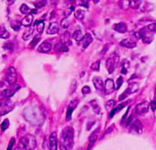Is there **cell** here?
Listing matches in <instances>:
<instances>
[{"instance_id": "obj_1", "label": "cell", "mask_w": 156, "mask_h": 150, "mask_svg": "<svg viewBox=\"0 0 156 150\" xmlns=\"http://www.w3.org/2000/svg\"><path fill=\"white\" fill-rule=\"evenodd\" d=\"M74 130L71 127H66L61 132V144L64 147L70 149L73 145Z\"/></svg>"}, {"instance_id": "obj_2", "label": "cell", "mask_w": 156, "mask_h": 150, "mask_svg": "<svg viewBox=\"0 0 156 150\" xmlns=\"http://www.w3.org/2000/svg\"><path fill=\"white\" fill-rule=\"evenodd\" d=\"M18 145L21 149L34 150L37 147V141L33 135L27 134L19 139Z\"/></svg>"}, {"instance_id": "obj_3", "label": "cell", "mask_w": 156, "mask_h": 150, "mask_svg": "<svg viewBox=\"0 0 156 150\" xmlns=\"http://www.w3.org/2000/svg\"><path fill=\"white\" fill-rule=\"evenodd\" d=\"M119 64V56L116 53H113L109 56L106 61V67L109 73H112Z\"/></svg>"}, {"instance_id": "obj_4", "label": "cell", "mask_w": 156, "mask_h": 150, "mask_svg": "<svg viewBox=\"0 0 156 150\" xmlns=\"http://www.w3.org/2000/svg\"><path fill=\"white\" fill-rule=\"evenodd\" d=\"M18 74L16 68L14 67H10L7 69L5 72V81L9 85L12 86L17 82Z\"/></svg>"}, {"instance_id": "obj_5", "label": "cell", "mask_w": 156, "mask_h": 150, "mask_svg": "<svg viewBox=\"0 0 156 150\" xmlns=\"http://www.w3.org/2000/svg\"><path fill=\"white\" fill-rule=\"evenodd\" d=\"M13 107H14V104L10 100L3 102L0 101V115L3 116V115L7 114L8 112L12 110Z\"/></svg>"}, {"instance_id": "obj_6", "label": "cell", "mask_w": 156, "mask_h": 150, "mask_svg": "<svg viewBox=\"0 0 156 150\" xmlns=\"http://www.w3.org/2000/svg\"><path fill=\"white\" fill-rule=\"evenodd\" d=\"M139 37L143 40V41L147 44H149L153 40V34H151V32H150L148 29L146 28V27L142 28L140 31H139Z\"/></svg>"}, {"instance_id": "obj_7", "label": "cell", "mask_w": 156, "mask_h": 150, "mask_svg": "<svg viewBox=\"0 0 156 150\" xmlns=\"http://www.w3.org/2000/svg\"><path fill=\"white\" fill-rule=\"evenodd\" d=\"M150 104L148 101H142L140 103L136 105V112L138 115L142 116V115L145 114L148 112Z\"/></svg>"}, {"instance_id": "obj_8", "label": "cell", "mask_w": 156, "mask_h": 150, "mask_svg": "<svg viewBox=\"0 0 156 150\" xmlns=\"http://www.w3.org/2000/svg\"><path fill=\"white\" fill-rule=\"evenodd\" d=\"M130 131L134 132L137 134H142L143 133V125L139 120H136L132 123L130 127Z\"/></svg>"}, {"instance_id": "obj_9", "label": "cell", "mask_w": 156, "mask_h": 150, "mask_svg": "<svg viewBox=\"0 0 156 150\" xmlns=\"http://www.w3.org/2000/svg\"><path fill=\"white\" fill-rule=\"evenodd\" d=\"M115 84H114L113 80L110 78L106 79L104 82V91L106 95H109L115 91Z\"/></svg>"}, {"instance_id": "obj_10", "label": "cell", "mask_w": 156, "mask_h": 150, "mask_svg": "<svg viewBox=\"0 0 156 150\" xmlns=\"http://www.w3.org/2000/svg\"><path fill=\"white\" fill-rule=\"evenodd\" d=\"M49 150H58V135L53 132L49 137Z\"/></svg>"}, {"instance_id": "obj_11", "label": "cell", "mask_w": 156, "mask_h": 150, "mask_svg": "<svg viewBox=\"0 0 156 150\" xmlns=\"http://www.w3.org/2000/svg\"><path fill=\"white\" fill-rule=\"evenodd\" d=\"M79 103V100L78 99H74V100H71L70 103V104L68 105V107H67V120H70L72 116V112H73L75 109H76V106Z\"/></svg>"}, {"instance_id": "obj_12", "label": "cell", "mask_w": 156, "mask_h": 150, "mask_svg": "<svg viewBox=\"0 0 156 150\" xmlns=\"http://www.w3.org/2000/svg\"><path fill=\"white\" fill-rule=\"evenodd\" d=\"M19 88H20V86H19V85H16V84L12 85V88H7L1 97H7V98H8V97H11L12 96H13L15 94H16V92L19 89Z\"/></svg>"}, {"instance_id": "obj_13", "label": "cell", "mask_w": 156, "mask_h": 150, "mask_svg": "<svg viewBox=\"0 0 156 150\" xmlns=\"http://www.w3.org/2000/svg\"><path fill=\"white\" fill-rule=\"evenodd\" d=\"M93 84L94 85V88L98 91H102L104 88V82L100 76H95L93 78Z\"/></svg>"}, {"instance_id": "obj_14", "label": "cell", "mask_w": 156, "mask_h": 150, "mask_svg": "<svg viewBox=\"0 0 156 150\" xmlns=\"http://www.w3.org/2000/svg\"><path fill=\"white\" fill-rule=\"evenodd\" d=\"M52 49V45L48 41H44L37 48V51L41 53H48Z\"/></svg>"}, {"instance_id": "obj_15", "label": "cell", "mask_w": 156, "mask_h": 150, "mask_svg": "<svg viewBox=\"0 0 156 150\" xmlns=\"http://www.w3.org/2000/svg\"><path fill=\"white\" fill-rule=\"evenodd\" d=\"M59 28L60 27L58 22H51V23H50V25H48V28L46 32H47L48 34H58V31H59Z\"/></svg>"}, {"instance_id": "obj_16", "label": "cell", "mask_w": 156, "mask_h": 150, "mask_svg": "<svg viewBox=\"0 0 156 150\" xmlns=\"http://www.w3.org/2000/svg\"><path fill=\"white\" fill-rule=\"evenodd\" d=\"M119 45L122 47L127 48H134L136 47V42L130 38H125L119 42Z\"/></svg>"}, {"instance_id": "obj_17", "label": "cell", "mask_w": 156, "mask_h": 150, "mask_svg": "<svg viewBox=\"0 0 156 150\" xmlns=\"http://www.w3.org/2000/svg\"><path fill=\"white\" fill-rule=\"evenodd\" d=\"M112 28L115 30V31L119 33H126L128 30L127 28V25H126L124 22H119V23L115 24V25L112 26Z\"/></svg>"}, {"instance_id": "obj_18", "label": "cell", "mask_w": 156, "mask_h": 150, "mask_svg": "<svg viewBox=\"0 0 156 150\" xmlns=\"http://www.w3.org/2000/svg\"><path fill=\"white\" fill-rule=\"evenodd\" d=\"M93 36L90 33H87L83 37L82 42H83V48H87L91 43L93 42Z\"/></svg>"}, {"instance_id": "obj_19", "label": "cell", "mask_w": 156, "mask_h": 150, "mask_svg": "<svg viewBox=\"0 0 156 150\" xmlns=\"http://www.w3.org/2000/svg\"><path fill=\"white\" fill-rule=\"evenodd\" d=\"M139 89V84L137 82H131L129 84L128 88H127V91L126 92L127 94H134V93L137 92Z\"/></svg>"}, {"instance_id": "obj_20", "label": "cell", "mask_w": 156, "mask_h": 150, "mask_svg": "<svg viewBox=\"0 0 156 150\" xmlns=\"http://www.w3.org/2000/svg\"><path fill=\"white\" fill-rule=\"evenodd\" d=\"M83 37H84V34H83V31H82L81 30H76V31H73V34H72V38H73L75 41H78V42H79V41H82Z\"/></svg>"}, {"instance_id": "obj_21", "label": "cell", "mask_w": 156, "mask_h": 150, "mask_svg": "<svg viewBox=\"0 0 156 150\" xmlns=\"http://www.w3.org/2000/svg\"><path fill=\"white\" fill-rule=\"evenodd\" d=\"M33 20H34V16H33L32 14H28L22 20L21 23H22V25L25 27H28L29 25H31V24L32 23Z\"/></svg>"}, {"instance_id": "obj_22", "label": "cell", "mask_w": 156, "mask_h": 150, "mask_svg": "<svg viewBox=\"0 0 156 150\" xmlns=\"http://www.w3.org/2000/svg\"><path fill=\"white\" fill-rule=\"evenodd\" d=\"M100 127H98L97 130H95L92 133H91L90 136V145L91 144V145H93L94 143H95L96 141L97 140L99 136V133H100Z\"/></svg>"}, {"instance_id": "obj_23", "label": "cell", "mask_w": 156, "mask_h": 150, "mask_svg": "<svg viewBox=\"0 0 156 150\" xmlns=\"http://www.w3.org/2000/svg\"><path fill=\"white\" fill-rule=\"evenodd\" d=\"M130 67V63L128 60H122L121 62V73L122 74H126L128 72L129 68Z\"/></svg>"}, {"instance_id": "obj_24", "label": "cell", "mask_w": 156, "mask_h": 150, "mask_svg": "<svg viewBox=\"0 0 156 150\" xmlns=\"http://www.w3.org/2000/svg\"><path fill=\"white\" fill-rule=\"evenodd\" d=\"M55 50L58 52H67L69 51L68 47L62 42H59L55 45Z\"/></svg>"}, {"instance_id": "obj_25", "label": "cell", "mask_w": 156, "mask_h": 150, "mask_svg": "<svg viewBox=\"0 0 156 150\" xmlns=\"http://www.w3.org/2000/svg\"><path fill=\"white\" fill-rule=\"evenodd\" d=\"M71 37L72 35H70V33L68 31H66L61 36V42H62L63 44L66 45L67 46V44H71V42H70V38H71Z\"/></svg>"}, {"instance_id": "obj_26", "label": "cell", "mask_w": 156, "mask_h": 150, "mask_svg": "<svg viewBox=\"0 0 156 150\" xmlns=\"http://www.w3.org/2000/svg\"><path fill=\"white\" fill-rule=\"evenodd\" d=\"M33 34H34V28H29L27 30H25V32L23 33V35H22V38H23L25 41H28L32 37Z\"/></svg>"}, {"instance_id": "obj_27", "label": "cell", "mask_w": 156, "mask_h": 150, "mask_svg": "<svg viewBox=\"0 0 156 150\" xmlns=\"http://www.w3.org/2000/svg\"><path fill=\"white\" fill-rule=\"evenodd\" d=\"M34 27L36 28L37 33L41 34L43 32L44 28V23L43 21H36L34 23Z\"/></svg>"}, {"instance_id": "obj_28", "label": "cell", "mask_w": 156, "mask_h": 150, "mask_svg": "<svg viewBox=\"0 0 156 150\" xmlns=\"http://www.w3.org/2000/svg\"><path fill=\"white\" fill-rule=\"evenodd\" d=\"M10 37V34L8 30L4 26H0V38L2 39H8Z\"/></svg>"}, {"instance_id": "obj_29", "label": "cell", "mask_w": 156, "mask_h": 150, "mask_svg": "<svg viewBox=\"0 0 156 150\" xmlns=\"http://www.w3.org/2000/svg\"><path fill=\"white\" fill-rule=\"evenodd\" d=\"M74 16L75 17H76V19H78V20H83L85 18V11L84 10L81 9H76V11H75Z\"/></svg>"}, {"instance_id": "obj_30", "label": "cell", "mask_w": 156, "mask_h": 150, "mask_svg": "<svg viewBox=\"0 0 156 150\" xmlns=\"http://www.w3.org/2000/svg\"><path fill=\"white\" fill-rule=\"evenodd\" d=\"M142 4V1L139 0H131L129 1V7L133 9H138Z\"/></svg>"}, {"instance_id": "obj_31", "label": "cell", "mask_w": 156, "mask_h": 150, "mask_svg": "<svg viewBox=\"0 0 156 150\" xmlns=\"http://www.w3.org/2000/svg\"><path fill=\"white\" fill-rule=\"evenodd\" d=\"M91 106H92V109L95 113L99 114L100 112V107L99 106L98 103L96 100H92L91 101Z\"/></svg>"}, {"instance_id": "obj_32", "label": "cell", "mask_w": 156, "mask_h": 150, "mask_svg": "<svg viewBox=\"0 0 156 150\" xmlns=\"http://www.w3.org/2000/svg\"><path fill=\"white\" fill-rule=\"evenodd\" d=\"M76 88H77V83H76V80L75 79H73L71 81V84L70 85V88H69V94H72L76 91Z\"/></svg>"}, {"instance_id": "obj_33", "label": "cell", "mask_w": 156, "mask_h": 150, "mask_svg": "<svg viewBox=\"0 0 156 150\" xmlns=\"http://www.w3.org/2000/svg\"><path fill=\"white\" fill-rule=\"evenodd\" d=\"M10 25H11L12 28L14 31H18L20 30L22 23L19 22H18V21H12V22H11V23H10Z\"/></svg>"}, {"instance_id": "obj_34", "label": "cell", "mask_w": 156, "mask_h": 150, "mask_svg": "<svg viewBox=\"0 0 156 150\" xmlns=\"http://www.w3.org/2000/svg\"><path fill=\"white\" fill-rule=\"evenodd\" d=\"M19 9H20L21 13L24 15H28V13L31 12V9H30L26 4H22V5H21Z\"/></svg>"}, {"instance_id": "obj_35", "label": "cell", "mask_w": 156, "mask_h": 150, "mask_svg": "<svg viewBox=\"0 0 156 150\" xmlns=\"http://www.w3.org/2000/svg\"><path fill=\"white\" fill-rule=\"evenodd\" d=\"M114 106H115V101L113 100H108L106 103V104H105V106H106V109L107 111L112 110L113 109Z\"/></svg>"}, {"instance_id": "obj_36", "label": "cell", "mask_w": 156, "mask_h": 150, "mask_svg": "<svg viewBox=\"0 0 156 150\" xmlns=\"http://www.w3.org/2000/svg\"><path fill=\"white\" fill-rule=\"evenodd\" d=\"M69 25H70V22H69V20L67 18H64V19L61 20V26L62 28H64V29H67V28L69 27Z\"/></svg>"}, {"instance_id": "obj_37", "label": "cell", "mask_w": 156, "mask_h": 150, "mask_svg": "<svg viewBox=\"0 0 156 150\" xmlns=\"http://www.w3.org/2000/svg\"><path fill=\"white\" fill-rule=\"evenodd\" d=\"M119 5H120V7L122 9L126 10L129 7V1H127V0L121 1V2H119Z\"/></svg>"}, {"instance_id": "obj_38", "label": "cell", "mask_w": 156, "mask_h": 150, "mask_svg": "<svg viewBox=\"0 0 156 150\" xmlns=\"http://www.w3.org/2000/svg\"><path fill=\"white\" fill-rule=\"evenodd\" d=\"M9 125H10L9 120L8 119H5V120L2 123V124H1V129H2V131L6 130L7 129L9 128Z\"/></svg>"}, {"instance_id": "obj_39", "label": "cell", "mask_w": 156, "mask_h": 150, "mask_svg": "<svg viewBox=\"0 0 156 150\" xmlns=\"http://www.w3.org/2000/svg\"><path fill=\"white\" fill-rule=\"evenodd\" d=\"M146 28L151 33H156V23L149 24L148 26H146Z\"/></svg>"}, {"instance_id": "obj_40", "label": "cell", "mask_w": 156, "mask_h": 150, "mask_svg": "<svg viewBox=\"0 0 156 150\" xmlns=\"http://www.w3.org/2000/svg\"><path fill=\"white\" fill-rule=\"evenodd\" d=\"M100 61H97L95 62H94L91 65L90 68L92 70H100Z\"/></svg>"}, {"instance_id": "obj_41", "label": "cell", "mask_w": 156, "mask_h": 150, "mask_svg": "<svg viewBox=\"0 0 156 150\" xmlns=\"http://www.w3.org/2000/svg\"><path fill=\"white\" fill-rule=\"evenodd\" d=\"M122 83H123V78H122V77H118V79L116 80V88H115V89L119 90L121 88V86H122Z\"/></svg>"}, {"instance_id": "obj_42", "label": "cell", "mask_w": 156, "mask_h": 150, "mask_svg": "<svg viewBox=\"0 0 156 150\" xmlns=\"http://www.w3.org/2000/svg\"><path fill=\"white\" fill-rule=\"evenodd\" d=\"M40 39H41V34H37V35L33 38V41H31V45H32L33 46H35L37 44V42L40 41Z\"/></svg>"}, {"instance_id": "obj_43", "label": "cell", "mask_w": 156, "mask_h": 150, "mask_svg": "<svg viewBox=\"0 0 156 150\" xmlns=\"http://www.w3.org/2000/svg\"><path fill=\"white\" fill-rule=\"evenodd\" d=\"M90 88L88 86H84L83 87V88H82L81 90V92L82 94H84V95H87V94H89L90 93Z\"/></svg>"}, {"instance_id": "obj_44", "label": "cell", "mask_w": 156, "mask_h": 150, "mask_svg": "<svg viewBox=\"0 0 156 150\" xmlns=\"http://www.w3.org/2000/svg\"><path fill=\"white\" fill-rule=\"evenodd\" d=\"M46 2H47L46 1H40V2H37V3L34 4V6H35L37 9L43 8V7L46 5Z\"/></svg>"}, {"instance_id": "obj_45", "label": "cell", "mask_w": 156, "mask_h": 150, "mask_svg": "<svg viewBox=\"0 0 156 150\" xmlns=\"http://www.w3.org/2000/svg\"><path fill=\"white\" fill-rule=\"evenodd\" d=\"M15 142H16V139H15V138H12V139L9 142V144L8 148H7V150H12L13 146H14L15 145Z\"/></svg>"}, {"instance_id": "obj_46", "label": "cell", "mask_w": 156, "mask_h": 150, "mask_svg": "<svg viewBox=\"0 0 156 150\" xmlns=\"http://www.w3.org/2000/svg\"><path fill=\"white\" fill-rule=\"evenodd\" d=\"M4 48L11 50V49L12 48V45L11 43H5V44L4 45Z\"/></svg>"}, {"instance_id": "obj_47", "label": "cell", "mask_w": 156, "mask_h": 150, "mask_svg": "<svg viewBox=\"0 0 156 150\" xmlns=\"http://www.w3.org/2000/svg\"><path fill=\"white\" fill-rule=\"evenodd\" d=\"M150 106H151V109H152L153 111L155 110L156 109V101H154V100L151 101V103H150Z\"/></svg>"}, {"instance_id": "obj_48", "label": "cell", "mask_w": 156, "mask_h": 150, "mask_svg": "<svg viewBox=\"0 0 156 150\" xmlns=\"http://www.w3.org/2000/svg\"><path fill=\"white\" fill-rule=\"evenodd\" d=\"M116 110H117V108H115V109H112V110H111V112H110V114H109V116H110V117H112V116H114V115L115 114V112H116Z\"/></svg>"}, {"instance_id": "obj_49", "label": "cell", "mask_w": 156, "mask_h": 150, "mask_svg": "<svg viewBox=\"0 0 156 150\" xmlns=\"http://www.w3.org/2000/svg\"><path fill=\"white\" fill-rule=\"evenodd\" d=\"M128 103H121L120 105H119V106H118V108H117V110H119V109H122V108L124 107V106H126V105Z\"/></svg>"}, {"instance_id": "obj_50", "label": "cell", "mask_w": 156, "mask_h": 150, "mask_svg": "<svg viewBox=\"0 0 156 150\" xmlns=\"http://www.w3.org/2000/svg\"><path fill=\"white\" fill-rule=\"evenodd\" d=\"M132 118H133V116H130L129 117L128 119H127V120H127V122H126V126L129 125L130 123L132 122Z\"/></svg>"}, {"instance_id": "obj_51", "label": "cell", "mask_w": 156, "mask_h": 150, "mask_svg": "<svg viewBox=\"0 0 156 150\" xmlns=\"http://www.w3.org/2000/svg\"><path fill=\"white\" fill-rule=\"evenodd\" d=\"M154 94H155V98H156V86H155V88H154Z\"/></svg>"}]
</instances>
